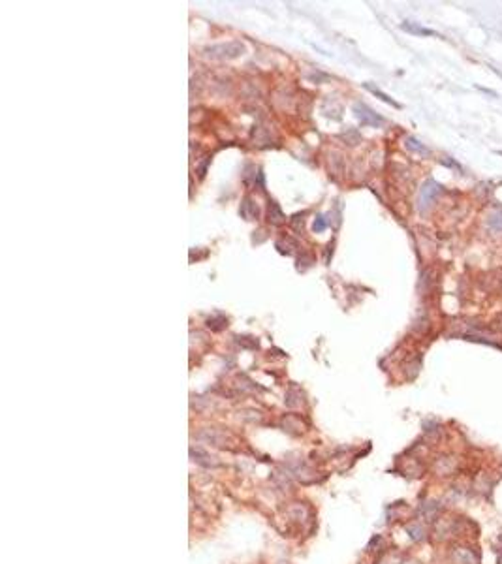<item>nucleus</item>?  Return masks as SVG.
<instances>
[{
    "label": "nucleus",
    "mask_w": 502,
    "mask_h": 564,
    "mask_svg": "<svg viewBox=\"0 0 502 564\" xmlns=\"http://www.w3.org/2000/svg\"><path fill=\"white\" fill-rule=\"evenodd\" d=\"M205 57L213 60H233L245 53V44L241 42H226V44H215L205 47Z\"/></svg>",
    "instance_id": "1"
},
{
    "label": "nucleus",
    "mask_w": 502,
    "mask_h": 564,
    "mask_svg": "<svg viewBox=\"0 0 502 564\" xmlns=\"http://www.w3.org/2000/svg\"><path fill=\"white\" fill-rule=\"evenodd\" d=\"M354 115H356L357 119L361 121V124H365V126L378 128L380 124H384V119H382L380 115H376L369 105H365V103H361V102L354 103Z\"/></svg>",
    "instance_id": "2"
},
{
    "label": "nucleus",
    "mask_w": 502,
    "mask_h": 564,
    "mask_svg": "<svg viewBox=\"0 0 502 564\" xmlns=\"http://www.w3.org/2000/svg\"><path fill=\"white\" fill-rule=\"evenodd\" d=\"M439 192H440V185L437 181L429 179L423 183V186H421V190H420V198H418V203H420L421 211L431 205L432 201H434V198L439 196Z\"/></svg>",
    "instance_id": "3"
},
{
    "label": "nucleus",
    "mask_w": 502,
    "mask_h": 564,
    "mask_svg": "<svg viewBox=\"0 0 502 564\" xmlns=\"http://www.w3.org/2000/svg\"><path fill=\"white\" fill-rule=\"evenodd\" d=\"M190 455H192V459L197 463V465H202V467H205V468L220 467V461H218L216 457L209 455V453L204 451L202 448H190Z\"/></svg>",
    "instance_id": "4"
},
{
    "label": "nucleus",
    "mask_w": 502,
    "mask_h": 564,
    "mask_svg": "<svg viewBox=\"0 0 502 564\" xmlns=\"http://www.w3.org/2000/svg\"><path fill=\"white\" fill-rule=\"evenodd\" d=\"M400 28H403V30H407V32H410V34H416V36H437L434 30L425 28V26L416 25V23H403Z\"/></svg>",
    "instance_id": "5"
},
{
    "label": "nucleus",
    "mask_w": 502,
    "mask_h": 564,
    "mask_svg": "<svg viewBox=\"0 0 502 564\" xmlns=\"http://www.w3.org/2000/svg\"><path fill=\"white\" fill-rule=\"evenodd\" d=\"M284 220H286V217H284L282 209L279 207V203L269 201V222L271 224H282Z\"/></svg>",
    "instance_id": "6"
},
{
    "label": "nucleus",
    "mask_w": 502,
    "mask_h": 564,
    "mask_svg": "<svg viewBox=\"0 0 502 564\" xmlns=\"http://www.w3.org/2000/svg\"><path fill=\"white\" fill-rule=\"evenodd\" d=\"M241 215L247 218V220H252V218L258 217V207L252 203V199H250V198L243 199V203H241Z\"/></svg>",
    "instance_id": "7"
},
{
    "label": "nucleus",
    "mask_w": 502,
    "mask_h": 564,
    "mask_svg": "<svg viewBox=\"0 0 502 564\" xmlns=\"http://www.w3.org/2000/svg\"><path fill=\"white\" fill-rule=\"evenodd\" d=\"M405 145H407L408 151H412V153H418V154H429V149L423 145V143H420V141L416 139V137H407V141H405Z\"/></svg>",
    "instance_id": "8"
},
{
    "label": "nucleus",
    "mask_w": 502,
    "mask_h": 564,
    "mask_svg": "<svg viewBox=\"0 0 502 564\" xmlns=\"http://www.w3.org/2000/svg\"><path fill=\"white\" fill-rule=\"evenodd\" d=\"M365 89L371 90V92H373L375 96H378V98H380V100H382V102H386V103H388V105H393V108H400V105H399V103H397V102H395L393 98H389L388 94H386V92H382L380 89H376V87H373V85H371V83H365Z\"/></svg>",
    "instance_id": "9"
},
{
    "label": "nucleus",
    "mask_w": 502,
    "mask_h": 564,
    "mask_svg": "<svg viewBox=\"0 0 502 564\" xmlns=\"http://www.w3.org/2000/svg\"><path fill=\"white\" fill-rule=\"evenodd\" d=\"M453 558H455L459 564H476V558L472 557V553L468 551V549H459V551L453 555Z\"/></svg>",
    "instance_id": "10"
},
{
    "label": "nucleus",
    "mask_w": 502,
    "mask_h": 564,
    "mask_svg": "<svg viewBox=\"0 0 502 564\" xmlns=\"http://www.w3.org/2000/svg\"><path fill=\"white\" fill-rule=\"evenodd\" d=\"M407 532H408V536H410L412 540H421V538H423V534H425L423 526L418 525V523H412V525H408L407 526Z\"/></svg>",
    "instance_id": "11"
},
{
    "label": "nucleus",
    "mask_w": 502,
    "mask_h": 564,
    "mask_svg": "<svg viewBox=\"0 0 502 564\" xmlns=\"http://www.w3.org/2000/svg\"><path fill=\"white\" fill-rule=\"evenodd\" d=\"M228 324V320L224 318V316H218V318H209L207 320V326L211 327V329H215V331H220V329H224V326Z\"/></svg>",
    "instance_id": "12"
},
{
    "label": "nucleus",
    "mask_w": 502,
    "mask_h": 564,
    "mask_svg": "<svg viewBox=\"0 0 502 564\" xmlns=\"http://www.w3.org/2000/svg\"><path fill=\"white\" fill-rule=\"evenodd\" d=\"M489 226L493 228V230L502 231V211H496L495 215H491V217H489Z\"/></svg>",
    "instance_id": "13"
},
{
    "label": "nucleus",
    "mask_w": 502,
    "mask_h": 564,
    "mask_svg": "<svg viewBox=\"0 0 502 564\" xmlns=\"http://www.w3.org/2000/svg\"><path fill=\"white\" fill-rule=\"evenodd\" d=\"M312 230L316 231V233H320V231L325 230V220H324V217H322V215H320V217H316L314 224H312Z\"/></svg>",
    "instance_id": "14"
},
{
    "label": "nucleus",
    "mask_w": 502,
    "mask_h": 564,
    "mask_svg": "<svg viewBox=\"0 0 502 564\" xmlns=\"http://www.w3.org/2000/svg\"><path fill=\"white\" fill-rule=\"evenodd\" d=\"M498 154H500V156H502V153H500V151H498Z\"/></svg>",
    "instance_id": "15"
}]
</instances>
